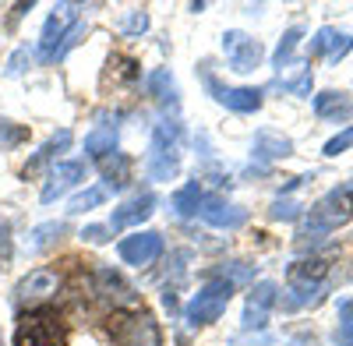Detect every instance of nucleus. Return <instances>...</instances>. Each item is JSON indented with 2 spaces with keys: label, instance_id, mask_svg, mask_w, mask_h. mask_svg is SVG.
<instances>
[{
  "label": "nucleus",
  "instance_id": "1",
  "mask_svg": "<svg viewBox=\"0 0 353 346\" xmlns=\"http://www.w3.org/2000/svg\"><path fill=\"white\" fill-rule=\"evenodd\" d=\"M181 145H184V128L181 121L163 117L152 131V149H149V177L170 181L181 170Z\"/></svg>",
  "mask_w": 353,
  "mask_h": 346
},
{
  "label": "nucleus",
  "instance_id": "2",
  "mask_svg": "<svg viewBox=\"0 0 353 346\" xmlns=\"http://www.w3.org/2000/svg\"><path fill=\"white\" fill-rule=\"evenodd\" d=\"M353 219V184H343V187H332L321 201H314L307 219H304V234H329V230L343 226Z\"/></svg>",
  "mask_w": 353,
  "mask_h": 346
},
{
  "label": "nucleus",
  "instance_id": "3",
  "mask_svg": "<svg viewBox=\"0 0 353 346\" xmlns=\"http://www.w3.org/2000/svg\"><path fill=\"white\" fill-rule=\"evenodd\" d=\"M81 36V25H78V8L74 4H57L43 25V39H39V50H43V61H57L64 57V50Z\"/></svg>",
  "mask_w": 353,
  "mask_h": 346
},
{
  "label": "nucleus",
  "instance_id": "4",
  "mask_svg": "<svg viewBox=\"0 0 353 346\" xmlns=\"http://www.w3.org/2000/svg\"><path fill=\"white\" fill-rule=\"evenodd\" d=\"M110 336L117 346H163V332L149 311L134 314H113L110 318Z\"/></svg>",
  "mask_w": 353,
  "mask_h": 346
},
{
  "label": "nucleus",
  "instance_id": "5",
  "mask_svg": "<svg viewBox=\"0 0 353 346\" xmlns=\"http://www.w3.org/2000/svg\"><path fill=\"white\" fill-rule=\"evenodd\" d=\"M233 297V283L230 279H209L188 304V322L191 325H212L223 318V311Z\"/></svg>",
  "mask_w": 353,
  "mask_h": 346
},
{
  "label": "nucleus",
  "instance_id": "6",
  "mask_svg": "<svg viewBox=\"0 0 353 346\" xmlns=\"http://www.w3.org/2000/svg\"><path fill=\"white\" fill-rule=\"evenodd\" d=\"M64 325L53 311H32L18 322L14 346H64Z\"/></svg>",
  "mask_w": 353,
  "mask_h": 346
},
{
  "label": "nucleus",
  "instance_id": "7",
  "mask_svg": "<svg viewBox=\"0 0 353 346\" xmlns=\"http://www.w3.org/2000/svg\"><path fill=\"white\" fill-rule=\"evenodd\" d=\"M223 53H226V64L230 71H237V74H251L261 68V43L251 39L248 32H241V28H230V32L223 36Z\"/></svg>",
  "mask_w": 353,
  "mask_h": 346
},
{
  "label": "nucleus",
  "instance_id": "8",
  "mask_svg": "<svg viewBox=\"0 0 353 346\" xmlns=\"http://www.w3.org/2000/svg\"><path fill=\"white\" fill-rule=\"evenodd\" d=\"M276 301H279V286L272 279L254 283L251 294H248V304H244V318H241L244 332H261L265 325H269V314H272Z\"/></svg>",
  "mask_w": 353,
  "mask_h": 346
},
{
  "label": "nucleus",
  "instance_id": "9",
  "mask_svg": "<svg viewBox=\"0 0 353 346\" xmlns=\"http://www.w3.org/2000/svg\"><path fill=\"white\" fill-rule=\"evenodd\" d=\"M117 251H121V258H124L128 265L145 269V265H152L156 258L163 254V237L156 234V230H138V234L124 237Z\"/></svg>",
  "mask_w": 353,
  "mask_h": 346
},
{
  "label": "nucleus",
  "instance_id": "10",
  "mask_svg": "<svg viewBox=\"0 0 353 346\" xmlns=\"http://www.w3.org/2000/svg\"><path fill=\"white\" fill-rule=\"evenodd\" d=\"M201 78L209 85V92L233 113H254L261 106V89H226V85L216 81V74L209 71V64H201Z\"/></svg>",
  "mask_w": 353,
  "mask_h": 346
},
{
  "label": "nucleus",
  "instance_id": "11",
  "mask_svg": "<svg viewBox=\"0 0 353 346\" xmlns=\"http://www.w3.org/2000/svg\"><path fill=\"white\" fill-rule=\"evenodd\" d=\"M85 181V163L81 159H68V163H57L53 170H50V177H46V184H43V191H39V198H43V205H50V201H57L61 194H68L74 184H81Z\"/></svg>",
  "mask_w": 353,
  "mask_h": 346
},
{
  "label": "nucleus",
  "instance_id": "12",
  "mask_svg": "<svg viewBox=\"0 0 353 346\" xmlns=\"http://www.w3.org/2000/svg\"><path fill=\"white\" fill-rule=\"evenodd\" d=\"M198 216L216 230H241L248 223V209L233 205V201H223V198H201Z\"/></svg>",
  "mask_w": 353,
  "mask_h": 346
},
{
  "label": "nucleus",
  "instance_id": "13",
  "mask_svg": "<svg viewBox=\"0 0 353 346\" xmlns=\"http://www.w3.org/2000/svg\"><path fill=\"white\" fill-rule=\"evenodd\" d=\"M152 212H156V194H138V198L124 201L121 209H113L110 226H113V230H124V226H134V223H141V219H149Z\"/></svg>",
  "mask_w": 353,
  "mask_h": 346
},
{
  "label": "nucleus",
  "instance_id": "14",
  "mask_svg": "<svg viewBox=\"0 0 353 346\" xmlns=\"http://www.w3.org/2000/svg\"><path fill=\"white\" fill-rule=\"evenodd\" d=\"M57 286H61V279H57L53 269H36L18 283V297L21 301H43V297L57 294Z\"/></svg>",
  "mask_w": 353,
  "mask_h": 346
},
{
  "label": "nucleus",
  "instance_id": "15",
  "mask_svg": "<svg viewBox=\"0 0 353 346\" xmlns=\"http://www.w3.org/2000/svg\"><path fill=\"white\" fill-rule=\"evenodd\" d=\"M96 294L103 301H113V304H134V290L124 283L121 272H113V269H99L96 276Z\"/></svg>",
  "mask_w": 353,
  "mask_h": 346
},
{
  "label": "nucleus",
  "instance_id": "16",
  "mask_svg": "<svg viewBox=\"0 0 353 346\" xmlns=\"http://www.w3.org/2000/svg\"><path fill=\"white\" fill-rule=\"evenodd\" d=\"M314 113L321 121H350L353 117V99L346 92H318L314 96Z\"/></svg>",
  "mask_w": 353,
  "mask_h": 346
},
{
  "label": "nucleus",
  "instance_id": "17",
  "mask_svg": "<svg viewBox=\"0 0 353 346\" xmlns=\"http://www.w3.org/2000/svg\"><path fill=\"white\" fill-rule=\"evenodd\" d=\"M99 170H103V181H106L113 191L128 187V181H131V159H128L124 152H110V156H103Z\"/></svg>",
  "mask_w": 353,
  "mask_h": 346
},
{
  "label": "nucleus",
  "instance_id": "18",
  "mask_svg": "<svg viewBox=\"0 0 353 346\" xmlns=\"http://www.w3.org/2000/svg\"><path fill=\"white\" fill-rule=\"evenodd\" d=\"M254 156H261V159H286V156H293V141L283 138V134H272V131H258L254 134Z\"/></svg>",
  "mask_w": 353,
  "mask_h": 346
},
{
  "label": "nucleus",
  "instance_id": "19",
  "mask_svg": "<svg viewBox=\"0 0 353 346\" xmlns=\"http://www.w3.org/2000/svg\"><path fill=\"white\" fill-rule=\"evenodd\" d=\"M149 92H152L156 103L166 106V110H170V106H173V110L181 106V99H176V96H181V92H176V81H173V74H170L166 68H159V71L149 74Z\"/></svg>",
  "mask_w": 353,
  "mask_h": 346
},
{
  "label": "nucleus",
  "instance_id": "20",
  "mask_svg": "<svg viewBox=\"0 0 353 346\" xmlns=\"http://www.w3.org/2000/svg\"><path fill=\"white\" fill-rule=\"evenodd\" d=\"M85 152L88 156H110L117 152V128L113 124H96L85 134Z\"/></svg>",
  "mask_w": 353,
  "mask_h": 346
},
{
  "label": "nucleus",
  "instance_id": "21",
  "mask_svg": "<svg viewBox=\"0 0 353 346\" xmlns=\"http://www.w3.org/2000/svg\"><path fill=\"white\" fill-rule=\"evenodd\" d=\"M68 145H71V131L64 128V131H57V134H53V138L46 141V145H43V149H39V152H36L32 159H28V163H25V177H28V173H36V170H39L43 163H50L53 156H61V152H64Z\"/></svg>",
  "mask_w": 353,
  "mask_h": 346
},
{
  "label": "nucleus",
  "instance_id": "22",
  "mask_svg": "<svg viewBox=\"0 0 353 346\" xmlns=\"http://www.w3.org/2000/svg\"><path fill=\"white\" fill-rule=\"evenodd\" d=\"M329 265L321 262V258H307V262H297L290 269V283L293 286H318L321 279H325Z\"/></svg>",
  "mask_w": 353,
  "mask_h": 346
},
{
  "label": "nucleus",
  "instance_id": "23",
  "mask_svg": "<svg viewBox=\"0 0 353 346\" xmlns=\"http://www.w3.org/2000/svg\"><path fill=\"white\" fill-rule=\"evenodd\" d=\"M170 205H173V212L181 216V219L198 216V209H201V191H198V184H184L181 191L170 198Z\"/></svg>",
  "mask_w": 353,
  "mask_h": 346
},
{
  "label": "nucleus",
  "instance_id": "24",
  "mask_svg": "<svg viewBox=\"0 0 353 346\" xmlns=\"http://www.w3.org/2000/svg\"><path fill=\"white\" fill-rule=\"evenodd\" d=\"M301 28H286V32H283V39H279V46H276V53H272V64L283 71L290 61H293V50H297V43H301Z\"/></svg>",
  "mask_w": 353,
  "mask_h": 346
},
{
  "label": "nucleus",
  "instance_id": "25",
  "mask_svg": "<svg viewBox=\"0 0 353 346\" xmlns=\"http://www.w3.org/2000/svg\"><path fill=\"white\" fill-rule=\"evenodd\" d=\"M64 223H43V226H36L32 230V251H46V247H53L57 241H61V234H64Z\"/></svg>",
  "mask_w": 353,
  "mask_h": 346
},
{
  "label": "nucleus",
  "instance_id": "26",
  "mask_svg": "<svg viewBox=\"0 0 353 346\" xmlns=\"http://www.w3.org/2000/svg\"><path fill=\"white\" fill-rule=\"evenodd\" d=\"M103 201H106V191H103V187H88V191H81V194L71 198L68 212H71V216H81V212H88V209L103 205Z\"/></svg>",
  "mask_w": 353,
  "mask_h": 346
},
{
  "label": "nucleus",
  "instance_id": "27",
  "mask_svg": "<svg viewBox=\"0 0 353 346\" xmlns=\"http://www.w3.org/2000/svg\"><path fill=\"white\" fill-rule=\"evenodd\" d=\"M336 39H339V32H336V28H318V32H314V39H311V57H321V53H332V46H336Z\"/></svg>",
  "mask_w": 353,
  "mask_h": 346
},
{
  "label": "nucleus",
  "instance_id": "28",
  "mask_svg": "<svg viewBox=\"0 0 353 346\" xmlns=\"http://www.w3.org/2000/svg\"><path fill=\"white\" fill-rule=\"evenodd\" d=\"M121 28H124V36H141L145 28H149V14H145V11H128Z\"/></svg>",
  "mask_w": 353,
  "mask_h": 346
},
{
  "label": "nucleus",
  "instance_id": "29",
  "mask_svg": "<svg viewBox=\"0 0 353 346\" xmlns=\"http://www.w3.org/2000/svg\"><path fill=\"white\" fill-rule=\"evenodd\" d=\"M11 254H14V237H11V223L8 219H0V269H4L11 262Z\"/></svg>",
  "mask_w": 353,
  "mask_h": 346
},
{
  "label": "nucleus",
  "instance_id": "30",
  "mask_svg": "<svg viewBox=\"0 0 353 346\" xmlns=\"http://www.w3.org/2000/svg\"><path fill=\"white\" fill-rule=\"evenodd\" d=\"M350 145H353V128H346V131L332 134V138L325 141V149H321V152H325V156H339V152H346Z\"/></svg>",
  "mask_w": 353,
  "mask_h": 346
},
{
  "label": "nucleus",
  "instance_id": "31",
  "mask_svg": "<svg viewBox=\"0 0 353 346\" xmlns=\"http://www.w3.org/2000/svg\"><path fill=\"white\" fill-rule=\"evenodd\" d=\"M272 219H297L301 216V205L297 201H290V198H276L272 201V209H269Z\"/></svg>",
  "mask_w": 353,
  "mask_h": 346
},
{
  "label": "nucleus",
  "instance_id": "32",
  "mask_svg": "<svg viewBox=\"0 0 353 346\" xmlns=\"http://www.w3.org/2000/svg\"><path fill=\"white\" fill-rule=\"evenodd\" d=\"M21 138H25V131H21V128H11L8 121H0V149H11V145H18Z\"/></svg>",
  "mask_w": 353,
  "mask_h": 346
},
{
  "label": "nucleus",
  "instance_id": "33",
  "mask_svg": "<svg viewBox=\"0 0 353 346\" xmlns=\"http://www.w3.org/2000/svg\"><path fill=\"white\" fill-rule=\"evenodd\" d=\"M25 61H32V50H28V46L14 50V57L8 61V74H11V78H18V74L25 71Z\"/></svg>",
  "mask_w": 353,
  "mask_h": 346
},
{
  "label": "nucleus",
  "instance_id": "34",
  "mask_svg": "<svg viewBox=\"0 0 353 346\" xmlns=\"http://www.w3.org/2000/svg\"><path fill=\"white\" fill-rule=\"evenodd\" d=\"M81 237H85L88 244H106V241H110V230H106V226H85Z\"/></svg>",
  "mask_w": 353,
  "mask_h": 346
},
{
  "label": "nucleus",
  "instance_id": "35",
  "mask_svg": "<svg viewBox=\"0 0 353 346\" xmlns=\"http://www.w3.org/2000/svg\"><path fill=\"white\" fill-rule=\"evenodd\" d=\"M283 346H318V339H314L311 332H297V336H290Z\"/></svg>",
  "mask_w": 353,
  "mask_h": 346
},
{
  "label": "nucleus",
  "instance_id": "36",
  "mask_svg": "<svg viewBox=\"0 0 353 346\" xmlns=\"http://www.w3.org/2000/svg\"><path fill=\"white\" fill-rule=\"evenodd\" d=\"M339 322L353 325V301H339Z\"/></svg>",
  "mask_w": 353,
  "mask_h": 346
},
{
  "label": "nucleus",
  "instance_id": "37",
  "mask_svg": "<svg viewBox=\"0 0 353 346\" xmlns=\"http://www.w3.org/2000/svg\"><path fill=\"white\" fill-rule=\"evenodd\" d=\"M248 346H272V339H269V336H265V332H258V336H254V339H251Z\"/></svg>",
  "mask_w": 353,
  "mask_h": 346
},
{
  "label": "nucleus",
  "instance_id": "38",
  "mask_svg": "<svg viewBox=\"0 0 353 346\" xmlns=\"http://www.w3.org/2000/svg\"><path fill=\"white\" fill-rule=\"evenodd\" d=\"M350 279H353V269H350Z\"/></svg>",
  "mask_w": 353,
  "mask_h": 346
},
{
  "label": "nucleus",
  "instance_id": "39",
  "mask_svg": "<svg viewBox=\"0 0 353 346\" xmlns=\"http://www.w3.org/2000/svg\"><path fill=\"white\" fill-rule=\"evenodd\" d=\"M0 346H4V343H0Z\"/></svg>",
  "mask_w": 353,
  "mask_h": 346
}]
</instances>
